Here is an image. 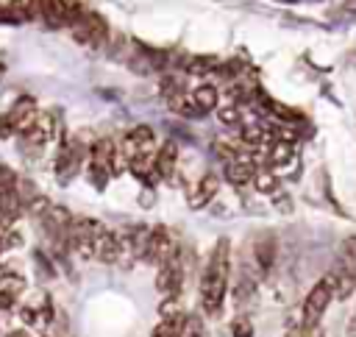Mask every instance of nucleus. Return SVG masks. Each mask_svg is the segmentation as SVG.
<instances>
[{"label":"nucleus","mask_w":356,"mask_h":337,"mask_svg":"<svg viewBox=\"0 0 356 337\" xmlns=\"http://www.w3.org/2000/svg\"><path fill=\"white\" fill-rule=\"evenodd\" d=\"M253 259H256V270L261 276H270L278 259V237L273 231H261L253 242Z\"/></svg>","instance_id":"423d86ee"},{"label":"nucleus","mask_w":356,"mask_h":337,"mask_svg":"<svg viewBox=\"0 0 356 337\" xmlns=\"http://www.w3.org/2000/svg\"><path fill=\"white\" fill-rule=\"evenodd\" d=\"M256 162L250 156H239L234 162H225V178L231 187H248L253 184V175H256Z\"/></svg>","instance_id":"9d476101"},{"label":"nucleus","mask_w":356,"mask_h":337,"mask_svg":"<svg viewBox=\"0 0 356 337\" xmlns=\"http://www.w3.org/2000/svg\"><path fill=\"white\" fill-rule=\"evenodd\" d=\"M286 337H325V331L320 329V323H317V326H306V323H300L298 329H289Z\"/></svg>","instance_id":"bb28decb"},{"label":"nucleus","mask_w":356,"mask_h":337,"mask_svg":"<svg viewBox=\"0 0 356 337\" xmlns=\"http://www.w3.org/2000/svg\"><path fill=\"white\" fill-rule=\"evenodd\" d=\"M295 159V142H281V139H273L267 153H264V162L270 167H286L289 162Z\"/></svg>","instance_id":"ddd939ff"},{"label":"nucleus","mask_w":356,"mask_h":337,"mask_svg":"<svg viewBox=\"0 0 356 337\" xmlns=\"http://www.w3.org/2000/svg\"><path fill=\"white\" fill-rule=\"evenodd\" d=\"M108 178H111V170H108L106 164H100V162H92V159H89V181H92L97 189H106Z\"/></svg>","instance_id":"4be33fe9"},{"label":"nucleus","mask_w":356,"mask_h":337,"mask_svg":"<svg viewBox=\"0 0 356 337\" xmlns=\"http://www.w3.org/2000/svg\"><path fill=\"white\" fill-rule=\"evenodd\" d=\"M228 279H231V240L220 237L200 273V306L206 309V315L217 318L222 312Z\"/></svg>","instance_id":"f257e3e1"},{"label":"nucleus","mask_w":356,"mask_h":337,"mask_svg":"<svg viewBox=\"0 0 356 337\" xmlns=\"http://www.w3.org/2000/svg\"><path fill=\"white\" fill-rule=\"evenodd\" d=\"M181 323H184V315L181 318H161V323L153 329L150 337H181Z\"/></svg>","instance_id":"aec40b11"},{"label":"nucleus","mask_w":356,"mask_h":337,"mask_svg":"<svg viewBox=\"0 0 356 337\" xmlns=\"http://www.w3.org/2000/svg\"><path fill=\"white\" fill-rule=\"evenodd\" d=\"M192 100H195L197 109L206 114V111H211V109L220 106V89H217L214 84H200V86L192 89Z\"/></svg>","instance_id":"4468645a"},{"label":"nucleus","mask_w":356,"mask_h":337,"mask_svg":"<svg viewBox=\"0 0 356 337\" xmlns=\"http://www.w3.org/2000/svg\"><path fill=\"white\" fill-rule=\"evenodd\" d=\"M217 64L220 61L214 56H189L186 64H184V72L186 75H209V72L217 70Z\"/></svg>","instance_id":"f3484780"},{"label":"nucleus","mask_w":356,"mask_h":337,"mask_svg":"<svg viewBox=\"0 0 356 337\" xmlns=\"http://www.w3.org/2000/svg\"><path fill=\"white\" fill-rule=\"evenodd\" d=\"M175 164H178V145L172 139H167L156 150V173H159V178H170L175 173Z\"/></svg>","instance_id":"f8f14e48"},{"label":"nucleus","mask_w":356,"mask_h":337,"mask_svg":"<svg viewBox=\"0 0 356 337\" xmlns=\"http://www.w3.org/2000/svg\"><path fill=\"white\" fill-rule=\"evenodd\" d=\"M284 3H295V0H284Z\"/></svg>","instance_id":"7c9ffc66"},{"label":"nucleus","mask_w":356,"mask_h":337,"mask_svg":"<svg viewBox=\"0 0 356 337\" xmlns=\"http://www.w3.org/2000/svg\"><path fill=\"white\" fill-rule=\"evenodd\" d=\"M217 120H220L222 125H242V109H239V103L220 106V109H217Z\"/></svg>","instance_id":"412c9836"},{"label":"nucleus","mask_w":356,"mask_h":337,"mask_svg":"<svg viewBox=\"0 0 356 337\" xmlns=\"http://www.w3.org/2000/svg\"><path fill=\"white\" fill-rule=\"evenodd\" d=\"M159 315L161 318H181V295H167L161 304H159Z\"/></svg>","instance_id":"b1692460"},{"label":"nucleus","mask_w":356,"mask_h":337,"mask_svg":"<svg viewBox=\"0 0 356 337\" xmlns=\"http://www.w3.org/2000/svg\"><path fill=\"white\" fill-rule=\"evenodd\" d=\"M250 301H256V276L242 270V276H239V281L234 287V304L236 306H248Z\"/></svg>","instance_id":"2eb2a0df"},{"label":"nucleus","mask_w":356,"mask_h":337,"mask_svg":"<svg viewBox=\"0 0 356 337\" xmlns=\"http://www.w3.org/2000/svg\"><path fill=\"white\" fill-rule=\"evenodd\" d=\"M50 206H53V203H50L44 195H39V192H36V195H33V198L25 203V212H28L33 220H42V217L47 214V209H50Z\"/></svg>","instance_id":"5701e85b"},{"label":"nucleus","mask_w":356,"mask_h":337,"mask_svg":"<svg viewBox=\"0 0 356 337\" xmlns=\"http://www.w3.org/2000/svg\"><path fill=\"white\" fill-rule=\"evenodd\" d=\"M95 245H97V259H100L103 265H114V262L122 259V240H120V234H117L114 228H106V226H103V228L97 231Z\"/></svg>","instance_id":"6e6552de"},{"label":"nucleus","mask_w":356,"mask_h":337,"mask_svg":"<svg viewBox=\"0 0 356 337\" xmlns=\"http://www.w3.org/2000/svg\"><path fill=\"white\" fill-rule=\"evenodd\" d=\"M39 309L36 306H19V320L25 323V326H33V323H39Z\"/></svg>","instance_id":"cd10ccee"},{"label":"nucleus","mask_w":356,"mask_h":337,"mask_svg":"<svg viewBox=\"0 0 356 337\" xmlns=\"http://www.w3.org/2000/svg\"><path fill=\"white\" fill-rule=\"evenodd\" d=\"M184 251V248H181ZM184 259L181 253H175L172 259H167L164 265H159V273H156V290L161 295H181V284H184Z\"/></svg>","instance_id":"20e7f679"},{"label":"nucleus","mask_w":356,"mask_h":337,"mask_svg":"<svg viewBox=\"0 0 356 337\" xmlns=\"http://www.w3.org/2000/svg\"><path fill=\"white\" fill-rule=\"evenodd\" d=\"M25 142H31V145H36V148H44L53 136H56V114L53 111H39L36 114V120H33V125L25 131V134H19Z\"/></svg>","instance_id":"0eeeda50"},{"label":"nucleus","mask_w":356,"mask_h":337,"mask_svg":"<svg viewBox=\"0 0 356 337\" xmlns=\"http://www.w3.org/2000/svg\"><path fill=\"white\" fill-rule=\"evenodd\" d=\"M61 3H64V8H67V11H70L75 19H78V17L86 11V0H61Z\"/></svg>","instance_id":"c85d7f7f"},{"label":"nucleus","mask_w":356,"mask_h":337,"mask_svg":"<svg viewBox=\"0 0 356 337\" xmlns=\"http://www.w3.org/2000/svg\"><path fill=\"white\" fill-rule=\"evenodd\" d=\"M253 187H256V192H264V195H273V192L278 189V175L273 173V167H270V164H261V167H256V175H253Z\"/></svg>","instance_id":"dca6fc26"},{"label":"nucleus","mask_w":356,"mask_h":337,"mask_svg":"<svg viewBox=\"0 0 356 337\" xmlns=\"http://www.w3.org/2000/svg\"><path fill=\"white\" fill-rule=\"evenodd\" d=\"M217 189H220V178H217V173H206V175H200L195 192L189 195V209H203V206H209L211 198L217 195Z\"/></svg>","instance_id":"9b49d317"},{"label":"nucleus","mask_w":356,"mask_h":337,"mask_svg":"<svg viewBox=\"0 0 356 337\" xmlns=\"http://www.w3.org/2000/svg\"><path fill=\"white\" fill-rule=\"evenodd\" d=\"M337 281H339V273H337V270H331V273H325L320 281H314V287L309 290V295H306V301H303V306H300V323L317 326V323L323 320L328 304L337 298Z\"/></svg>","instance_id":"f03ea898"},{"label":"nucleus","mask_w":356,"mask_h":337,"mask_svg":"<svg viewBox=\"0 0 356 337\" xmlns=\"http://www.w3.org/2000/svg\"><path fill=\"white\" fill-rule=\"evenodd\" d=\"M153 145H156V134L150 125H136L120 139V150L125 159H134L139 153H153Z\"/></svg>","instance_id":"39448f33"},{"label":"nucleus","mask_w":356,"mask_h":337,"mask_svg":"<svg viewBox=\"0 0 356 337\" xmlns=\"http://www.w3.org/2000/svg\"><path fill=\"white\" fill-rule=\"evenodd\" d=\"M184 92H186V84H184V78H181V75L167 72V75L161 78V97H164V100L178 97V95H184Z\"/></svg>","instance_id":"6ab92c4d"},{"label":"nucleus","mask_w":356,"mask_h":337,"mask_svg":"<svg viewBox=\"0 0 356 337\" xmlns=\"http://www.w3.org/2000/svg\"><path fill=\"white\" fill-rule=\"evenodd\" d=\"M70 33H72V39H75L78 45L100 50V47H106V45H108L111 28H108V22H106V17H103V14H97V11H92V8H86V11L72 22Z\"/></svg>","instance_id":"7ed1b4c3"},{"label":"nucleus","mask_w":356,"mask_h":337,"mask_svg":"<svg viewBox=\"0 0 356 337\" xmlns=\"http://www.w3.org/2000/svg\"><path fill=\"white\" fill-rule=\"evenodd\" d=\"M6 337H28V331H8Z\"/></svg>","instance_id":"c756f323"},{"label":"nucleus","mask_w":356,"mask_h":337,"mask_svg":"<svg viewBox=\"0 0 356 337\" xmlns=\"http://www.w3.org/2000/svg\"><path fill=\"white\" fill-rule=\"evenodd\" d=\"M339 265L348 270V273H353L356 276V234H350V237H345L342 240V245H339Z\"/></svg>","instance_id":"a211bd4d"},{"label":"nucleus","mask_w":356,"mask_h":337,"mask_svg":"<svg viewBox=\"0 0 356 337\" xmlns=\"http://www.w3.org/2000/svg\"><path fill=\"white\" fill-rule=\"evenodd\" d=\"M39 19L47 28H72L75 17L64 8L61 0H39Z\"/></svg>","instance_id":"1a4fd4ad"},{"label":"nucleus","mask_w":356,"mask_h":337,"mask_svg":"<svg viewBox=\"0 0 356 337\" xmlns=\"http://www.w3.org/2000/svg\"><path fill=\"white\" fill-rule=\"evenodd\" d=\"M181 337H203V323H200L197 315H184Z\"/></svg>","instance_id":"a878e982"},{"label":"nucleus","mask_w":356,"mask_h":337,"mask_svg":"<svg viewBox=\"0 0 356 337\" xmlns=\"http://www.w3.org/2000/svg\"><path fill=\"white\" fill-rule=\"evenodd\" d=\"M231 337H253V320L248 315H239L231 320Z\"/></svg>","instance_id":"393cba45"}]
</instances>
